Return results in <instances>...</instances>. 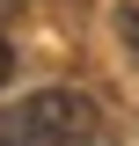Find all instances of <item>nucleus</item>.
<instances>
[{
  "label": "nucleus",
  "mask_w": 139,
  "mask_h": 146,
  "mask_svg": "<svg viewBox=\"0 0 139 146\" xmlns=\"http://www.w3.org/2000/svg\"><path fill=\"white\" fill-rule=\"evenodd\" d=\"M22 117H29L37 146H81L88 131H95V102H88L81 88H37L29 102H22Z\"/></svg>",
  "instance_id": "f257e3e1"
},
{
  "label": "nucleus",
  "mask_w": 139,
  "mask_h": 146,
  "mask_svg": "<svg viewBox=\"0 0 139 146\" xmlns=\"http://www.w3.org/2000/svg\"><path fill=\"white\" fill-rule=\"evenodd\" d=\"M0 146H37L29 117H22V102H15V110H0Z\"/></svg>",
  "instance_id": "f03ea898"
},
{
  "label": "nucleus",
  "mask_w": 139,
  "mask_h": 146,
  "mask_svg": "<svg viewBox=\"0 0 139 146\" xmlns=\"http://www.w3.org/2000/svg\"><path fill=\"white\" fill-rule=\"evenodd\" d=\"M117 29H124V44H132V58H139V15H132V7L117 15Z\"/></svg>",
  "instance_id": "7ed1b4c3"
},
{
  "label": "nucleus",
  "mask_w": 139,
  "mask_h": 146,
  "mask_svg": "<svg viewBox=\"0 0 139 146\" xmlns=\"http://www.w3.org/2000/svg\"><path fill=\"white\" fill-rule=\"evenodd\" d=\"M7 73H15V44L0 36V80H7Z\"/></svg>",
  "instance_id": "20e7f679"
}]
</instances>
